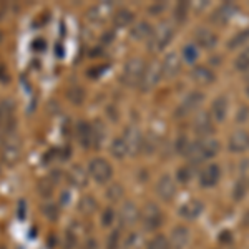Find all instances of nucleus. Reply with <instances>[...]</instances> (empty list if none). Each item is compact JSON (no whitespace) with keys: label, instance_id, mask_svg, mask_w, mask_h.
<instances>
[{"label":"nucleus","instance_id":"31","mask_svg":"<svg viewBox=\"0 0 249 249\" xmlns=\"http://www.w3.org/2000/svg\"><path fill=\"white\" fill-rule=\"evenodd\" d=\"M37 190L43 198H50L52 193H53V181L50 178H43L40 179L38 184H37Z\"/></svg>","mask_w":249,"mask_h":249},{"label":"nucleus","instance_id":"8","mask_svg":"<svg viewBox=\"0 0 249 249\" xmlns=\"http://www.w3.org/2000/svg\"><path fill=\"white\" fill-rule=\"evenodd\" d=\"M126 143V148H128V153L130 155H138L140 151L143 150V135L138 128L135 126H128L124 130V135L122 136Z\"/></svg>","mask_w":249,"mask_h":249},{"label":"nucleus","instance_id":"39","mask_svg":"<svg viewBox=\"0 0 249 249\" xmlns=\"http://www.w3.org/2000/svg\"><path fill=\"white\" fill-rule=\"evenodd\" d=\"M234 12H236L234 5H231V3H224V5L218 10V14H216V15H219L221 20H228V18L232 17V14H234Z\"/></svg>","mask_w":249,"mask_h":249},{"label":"nucleus","instance_id":"17","mask_svg":"<svg viewBox=\"0 0 249 249\" xmlns=\"http://www.w3.org/2000/svg\"><path fill=\"white\" fill-rule=\"evenodd\" d=\"M190 243V231L184 226H176L175 230L171 231L170 236V244L173 249H184Z\"/></svg>","mask_w":249,"mask_h":249},{"label":"nucleus","instance_id":"23","mask_svg":"<svg viewBox=\"0 0 249 249\" xmlns=\"http://www.w3.org/2000/svg\"><path fill=\"white\" fill-rule=\"evenodd\" d=\"M151 34H153V29L148 22H138L131 29V37L135 40H146L151 37Z\"/></svg>","mask_w":249,"mask_h":249},{"label":"nucleus","instance_id":"43","mask_svg":"<svg viewBox=\"0 0 249 249\" xmlns=\"http://www.w3.org/2000/svg\"><path fill=\"white\" fill-rule=\"evenodd\" d=\"M118 244H120V232L118 231H113L108 238V244H107V249H118Z\"/></svg>","mask_w":249,"mask_h":249},{"label":"nucleus","instance_id":"48","mask_svg":"<svg viewBox=\"0 0 249 249\" xmlns=\"http://www.w3.org/2000/svg\"><path fill=\"white\" fill-rule=\"evenodd\" d=\"M34 48L35 50H43V48H45V42H43V40H35V43H34Z\"/></svg>","mask_w":249,"mask_h":249},{"label":"nucleus","instance_id":"40","mask_svg":"<svg viewBox=\"0 0 249 249\" xmlns=\"http://www.w3.org/2000/svg\"><path fill=\"white\" fill-rule=\"evenodd\" d=\"M140 246H142V243H140V234L133 232V234L128 236L126 244H124V249H140Z\"/></svg>","mask_w":249,"mask_h":249},{"label":"nucleus","instance_id":"20","mask_svg":"<svg viewBox=\"0 0 249 249\" xmlns=\"http://www.w3.org/2000/svg\"><path fill=\"white\" fill-rule=\"evenodd\" d=\"M196 43L199 47L210 50V48H214L218 45V35L210 29H199L196 32Z\"/></svg>","mask_w":249,"mask_h":249},{"label":"nucleus","instance_id":"37","mask_svg":"<svg viewBox=\"0 0 249 249\" xmlns=\"http://www.w3.org/2000/svg\"><path fill=\"white\" fill-rule=\"evenodd\" d=\"M249 40V30H241L238 34L234 35V37L231 38L230 42V48H236V47H241L243 43H246Z\"/></svg>","mask_w":249,"mask_h":249},{"label":"nucleus","instance_id":"9","mask_svg":"<svg viewBox=\"0 0 249 249\" xmlns=\"http://www.w3.org/2000/svg\"><path fill=\"white\" fill-rule=\"evenodd\" d=\"M203 100H204L203 93H199V91H191V93L184 96L183 102L179 103L176 113H178V116H186V115L193 113V111H196L199 107H201Z\"/></svg>","mask_w":249,"mask_h":249},{"label":"nucleus","instance_id":"35","mask_svg":"<svg viewBox=\"0 0 249 249\" xmlns=\"http://www.w3.org/2000/svg\"><path fill=\"white\" fill-rule=\"evenodd\" d=\"M158 148V136H155L153 133H148L143 136V150L146 153H153Z\"/></svg>","mask_w":249,"mask_h":249},{"label":"nucleus","instance_id":"12","mask_svg":"<svg viewBox=\"0 0 249 249\" xmlns=\"http://www.w3.org/2000/svg\"><path fill=\"white\" fill-rule=\"evenodd\" d=\"M219 179H221V170L218 164H214V163H211L210 166L204 168L201 171V175H199V184H201L203 188L216 186V184L219 183Z\"/></svg>","mask_w":249,"mask_h":249},{"label":"nucleus","instance_id":"5","mask_svg":"<svg viewBox=\"0 0 249 249\" xmlns=\"http://www.w3.org/2000/svg\"><path fill=\"white\" fill-rule=\"evenodd\" d=\"M88 173L95 179L96 183H107L110 181V178L113 176V168L111 164L103 158H95L91 160L90 166H88Z\"/></svg>","mask_w":249,"mask_h":249},{"label":"nucleus","instance_id":"41","mask_svg":"<svg viewBox=\"0 0 249 249\" xmlns=\"http://www.w3.org/2000/svg\"><path fill=\"white\" fill-rule=\"evenodd\" d=\"M186 14H188V3L186 2H179L178 5H176V9H175L176 18H178L179 22H183V20L186 18Z\"/></svg>","mask_w":249,"mask_h":249},{"label":"nucleus","instance_id":"7","mask_svg":"<svg viewBox=\"0 0 249 249\" xmlns=\"http://www.w3.org/2000/svg\"><path fill=\"white\" fill-rule=\"evenodd\" d=\"M163 78V68H161V63L158 62H151L150 65H146L144 68V73H143V78H142V90L148 91L151 88H155L156 85L160 83V80Z\"/></svg>","mask_w":249,"mask_h":249},{"label":"nucleus","instance_id":"1","mask_svg":"<svg viewBox=\"0 0 249 249\" xmlns=\"http://www.w3.org/2000/svg\"><path fill=\"white\" fill-rule=\"evenodd\" d=\"M219 153V142L213 136H204V138L199 140L196 144L190 146L188 150V156L193 163H201L204 160L214 158L216 155Z\"/></svg>","mask_w":249,"mask_h":249},{"label":"nucleus","instance_id":"47","mask_svg":"<svg viewBox=\"0 0 249 249\" xmlns=\"http://www.w3.org/2000/svg\"><path fill=\"white\" fill-rule=\"evenodd\" d=\"M246 116H249V111H248V108H246V107H243V108H241V115L238 116L239 123H244V120H246Z\"/></svg>","mask_w":249,"mask_h":249},{"label":"nucleus","instance_id":"42","mask_svg":"<svg viewBox=\"0 0 249 249\" xmlns=\"http://www.w3.org/2000/svg\"><path fill=\"white\" fill-rule=\"evenodd\" d=\"M123 196V190L120 184H113V186L108 190V198L113 199V201H116V199H120Z\"/></svg>","mask_w":249,"mask_h":249},{"label":"nucleus","instance_id":"50","mask_svg":"<svg viewBox=\"0 0 249 249\" xmlns=\"http://www.w3.org/2000/svg\"><path fill=\"white\" fill-rule=\"evenodd\" d=\"M246 95L249 96V83H248V87H246Z\"/></svg>","mask_w":249,"mask_h":249},{"label":"nucleus","instance_id":"19","mask_svg":"<svg viewBox=\"0 0 249 249\" xmlns=\"http://www.w3.org/2000/svg\"><path fill=\"white\" fill-rule=\"evenodd\" d=\"M228 115V98L224 95H219L218 98H214L211 105V116L214 122H224Z\"/></svg>","mask_w":249,"mask_h":249},{"label":"nucleus","instance_id":"34","mask_svg":"<svg viewBox=\"0 0 249 249\" xmlns=\"http://www.w3.org/2000/svg\"><path fill=\"white\" fill-rule=\"evenodd\" d=\"M148 249H171V244H170V241H168L166 236L158 234L156 238H153L150 241Z\"/></svg>","mask_w":249,"mask_h":249},{"label":"nucleus","instance_id":"2","mask_svg":"<svg viewBox=\"0 0 249 249\" xmlns=\"http://www.w3.org/2000/svg\"><path fill=\"white\" fill-rule=\"evenodd\" d=\"M173 35H175V27H173V23L170 22L158 23L150 37V50H153V52L163 50V48L171 42Z\"/></svg>","mask_w":249,"mask_h":249},{"label":"nucleus","instance_id":"44","mask_svg":"<svg viewBox=\"0 0 249 249\" xmlns=\"http://www.w3.org/2000/svg\"><path fill=\"white\" fill-rule=\"evenodd\" d=\"M178 179L179 181H183V183H188L191 179V171H190V168H179L178 170Z\"/></svg>","mask_w":249,"mask_h":249},{"label":"nucleus","instance_id":"24","mask_svg":"<svg viewBox=\"0 0 249 249\" xmlns=\"http://www.w3.org/2000/svg\"><path fill=\"white\" fill-rule=\"evenodd\" d=\"M108 12H110V3H105V5L100 3V5H95L88 10V18H90L91 22H103V20L107 18Z\"/></svg>","mask_w":249,"mask_h":249},{"label":"nucleus","instance_id":"49","mask_svg":"<svg viewBox=\"0 0 249 249\" xmlns=\"http://www.w3.org/2000/svg\"><path fill=\"white\" fill-rule=\"evenodd\" d=\"M219 239H221V243H223V239H226V241H224V243H230V241H231V234L226 231V232H223V234L219 236Z\"/></svg>","mask_w":249,"mask_h":249},{"label":"nucleus","instance_id":"32","mask_svg":"<svg viewBox=\"0 0 249 249\" xmlns=\"http://www.w3.org/2000/svg\"><path fill=\"white\" fill-rule=\"evenodd\" d=\"M91 128H93V146L98 148L105 140V126L100 122H95V124H91Z\"/></svg>","mask_w":249,"mask_h":249},{"label":"nucleus","instance_id":"29","mask_svg":"<svg viewBox=\"0 0 249 249\" xmlns=\"http://www.w3.org/2000/svg\"><path fill=\"white\" fill-rule=\"evenodd\" d=\"M80 211L83 213V214H93L96 211V201L93 196H83L82 201H80Z\"/></svg>","mask_w":249,"mask_h":249},{"label":"nucleus","instance_id":"38","mask_svg":"<svg viewBox=\"0 0 249 249\" xmlns=\"http://www.w3.org/2000/svg\"><path fill=\"white\" fill-rule=\"evenodd\" d=\"M115 218H116V214H115V211L111 210V208H107L105 211H103V214H102V224L105 228H110L111 224H113V221H115Z\"/></svg>","mask_w":249,"mask_h":249},{"label":"nucleus","instance_id":"10","mask_svg":"<svg viewBox=\"0 0 249 249\" xmlns=\"http://www.w3.org/2000/svg\"><path fill=\"white\" fill-rule=\"evenodd\" d=\"M156 193L163 201H171L176 196V184L170 175H163L156 183Z\"/></svg>","mask_w":249,"mask_h":249},{"label":"nucleus","instance_id":"4","mask_svg":"<svg viewBox=\"0 0 249 249\" xmlns=\"http://www.w3.org/2000/svg\"><path fill=\"white\" fill-rule=\"evenodd\" d=\"M22 155V140L17 133L10 131L2 146V161L5 164H14L18 161Z\"/></svg>","mask_w":249,"mask_h":249},{"label":"nucleus","instance_id":"25","mask_svg":"<svg viewBox=\"0 0 249 249\" xmlns=\"http://www.w3.org/2000/svg\"><path fill=\"white\" fill-rule=\"evenodd\" d=\"M14 110H15V103L12 100H2L0 102V123H9L14 122L12 116H14Z\"/></svg>","mask_w":249,"mask_h":249},{"label":"nucleus","instance_id":"13","mask_svg":"<svg viewBox=\"0 0 249 249\" xmlns=\"http://www.w3.org/2000/svg\"><path fill=\"white\" fill-rule=\"evenodd\" d=\"M161 68H163V77L175 78L181 71V58H179V55L178 53L166 55L161 62Z\"/></svg>","mask_w":249,"mask_h":249},{"label":"nucleus","instance_id":"14","mask_svg":"<svg viewBox=\"0 0 249 249\" xmlns=\"http://www.w3.org/2000/svg\"><path fill=\"white\" fill-rule=\"evenodd\" d=\"M120 221H122L123 226H133V224L142 218V213L136 208L135 203H124L120 210V214H118Z\"/></svg>","mask_w":249,"mask_h":249},{"label":"nucleus","instance_id":"28","mask_svg":"<svg viewBox=\"0 0 249 249\" xmlns=\"http://www.w3.org/2000/svg\"><path fill=\"white\" fill-rule=\"evenodd\" d=\"M67 96H68V100H70L71 103L80 105V103H83V100H85V90H83L82 87H78V85H73L71 88H68Z\"/></svg>","mask_w":249,"mask_h":249},{"label":"nucleus","instance_id":"18","mask_svg":"<svg viewBox=\"0 0 249 249\" xmlns=\"http://www.w3.org/2000/svg\"><path fill=\"white\" fill-rule=\"evenodd\" d=\"M191 78L195 80L198 85H211L213 82L216 80V75L211 68L208 67H196L191 70Z\"/></svg>","mask_w":249,"mask_h":249},{"label":"nucleus","instance_id":"16","mask_svg":"<svg viewBox=\"0 0 249 249\" xmlns=\"http://www.w3.org/2000/svg\"><path fill=\"white\" fill-rule=\"evenodd\" d=\"M249 148V133L248 131H234L230 136V150L232 153H244Z\"/></svg>","mask_w":249,"mask_h":249},{"label":"nucleus","instance_id":"33","mask_svg":"<svg viewBox=\"0 0 249 249\" xmlns=\"http://www.w3.org/2000/svg\"><path fill=\"white\" fill-rule=\"evenodd\" d=\"M183 60L188 63H193L198 60V48H196L195 43H188V45L183 47Z\"/></svg>","mask_w":249,"mask_h":249},{"label":"nucleus","instance_id":"30","mask_svg":"<svg viewBox=\"0 0 249 249\" xmlns=\"http://www.w3.org/2000/svg\"><path fill=\"white\" fill-rule=\"evenodd\" d=\"M42 213H43V216H45L47 219H50V221H57V219H58V214H60V208H58L55 203L47 201L45 204H43Z\"/></svg>","mask_w":249,"mask_h":249},{"label":"nucleus","instance_id":"11","mask_svg":"<svg viewBox=\"0 0 249 249\" xmlns=\"http://www.w3.org/2000/svg\"><path fill=\"white\" fill-rule=\"evenodd\" d=\"M193 130L201 136H210L213 131H214V122H213V116L206 111H201V113L196 115L195 122H193Z\"/></svg>","mask_w":249,"mask_h":249},{"label":"nucleus","instance_id":"21","mask_svg":"<svg viewBox=\"0 0 249 249\" xmlns=\"http://www.w3.org/2000/svg\"><path fill=\"white\" fill-rule=\"evenodd\" d=\"M77 138L82 146L85 148L93 146V128H91V124L80 122L77 126Z\"/></svg>","mask_w":249,"mask_h":249},{"label":"nucleus","instance_id":"26","mask_svg":"<svg viewBox=\"0 0 249 249\" xmlns=\"http://www.w3.org/2000/svg\"><path fill=\"white\" fill-rule=\"evenodd\" d=\"M113 22H115V27H118V29L128 27L131 22H133V14H131L130 10H126V9H120V10L115 14Z\"/></svg>","mask_w":249,"mask_h":249},{"label":"nucleus","instance_id":"6","mask_svg":"<svg viewBox=\"0 0 249 249\" xmlns=\"http://www.w3.org/2000/svg\"><path fill=\"white\" fill-rule=\"evenodd\" d=\"M142 221L146 231H153L161 226L163 223V213L155 203H148L142 211Z\"/></svg>","mask_w":249,"mask_h":249},{"label":"nucleus","instance_id":"27","mask_svg":"<svg viewBox=\"0 0 249 249\" xmlns=\"http://www.w3.org/2000/svg\"><path fill=\"white\" fill-rule=\"evenodd\" d=\"M111 155L115 156V158L122 160L124 156H128V148H126V143H124L123 138H116L113 140V143H111Z\"/></svg>","mask_w":249,"mask_h":249},{"label":"nucleus","instance_id":"15","mask_svg":"<svg viewBox=\"0 0 249 249\" xmlns=\"http://www.w3.org/2000/svg\"><path fill=\"white\" fill-rule=\"evenodd\" d=\"M203 210H204V206L199 199H188V201L179 208V216L184 219L193 221V219H198L199 216H201Z\"/></svg>","mask_w":249,"mask_h":249},{"label":"nucleus","instance_id":"22","mask_svg":"<svg viewBox=\"0 0 249 249\" xmlns=\"http://www.w3.org/2000/svg\"><path fill=\"white\" fill-rule=\"evenodd\" d=\"M68 179H70V183L73 184L75 188H85L88 183V175L82 166H75V168H71L70 175H68Z\"/></svg>","mask_w":249,"mask_h":249},{"label":"nucleus","instance_id":"3","mask_svg":"<svg viewBox=\"0 0 249 249\" xmlns=\"http://www.w3.org/2000/svg\"><path fill=\"white\" fill-rule=\"evenodd\" d=\"M144 68H146V65H144L143 60L131 58L130 62L124 65V68H123L122 82L126 87L140 85V83H142V78H143V73H144Z\"/></svg>","mask_w":249,"mask_h":249},{"label":"nucleus","instance_id":"36","mask_svg":"<svg viewBox=\"0 0 249 249\" xmlns=\"http://www.w3.org/2000/svg\"><path fill=\"white\" fill-rule=\"evenodd\" d=\"M234 67L238 71L249 70V50H244L243 53L238 55V58H236V62H234Z\"/></svg>","mask_w":249,"mask_h":249},{"label":"nucleus","instance_id":"45","mask_svg":"<svg viewBox=\"0 0 249 249\" xmlns=\"http://www.w3.org/2000/svg\"><path fill=\"white\" fill-rule=\"evenodd\" d=\"M246 193V188H244V183L239 181L238 184L234 186V199H241Z\"/></svg>","mask_w":249,"mask_h":249},{"label":"nucleus","instance_id":"46","mask_svg":"<svg viewBox=\"0 0 249 249\" xmlns=\"http://www.w3.org/2000/svg\"><path fill=\"white\" fill-rule=\"evenodd\" d=\"M82 249H96V241L95 239H87Z\"/></svg>","mask_w":249,"mask_h":249},{"label":"nucleus","instance_id":"51","mask_svg":"<svg viewBox=\"0 0 249 249\" xmlns=\"http://www.w3.org/2000/svg\"><path fill=\"white\" fill-rule=\"evenodd\" d=\"M0 249H5V246H2V244H0Z\"/></svg>","mask_w":249,"mask_h":249}]
</instances>
